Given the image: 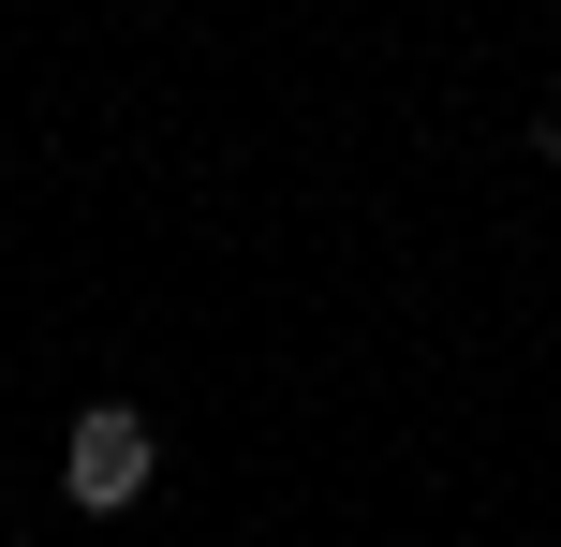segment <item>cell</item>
Returning <instances> with one entry per match:
<instances>
[{
    "mask_svg": "<svg viewBox=\"0 0 561 547\" xmlns=\"http://www.w3.org/2000/svg\"><path fill=\"white\" fill-rule=\"evenodd\" d=\"M148 474H163V444H148L134 400H89L75 430H59V503H75V518H134Z\"/></svg>",
    "mask_w": 561,
    "mask_h": 547,
    "instance_id": "obj_1",
    "label": "cell"
},
{
    "mask_svg": "<svg viewBox=\"0 0 561 547\" xmlns=\"http://www.w3.org/2000/svg\"><path fill=\"white\" fill-rule=\"evenodd\" d=\"M533 163H561V104H533Z\"/></svg>",
    "mask_w": 561,
    "mask_h": 547,
    "instance_id": "obj_2",
    "label": "cell"
}]
</instances>
